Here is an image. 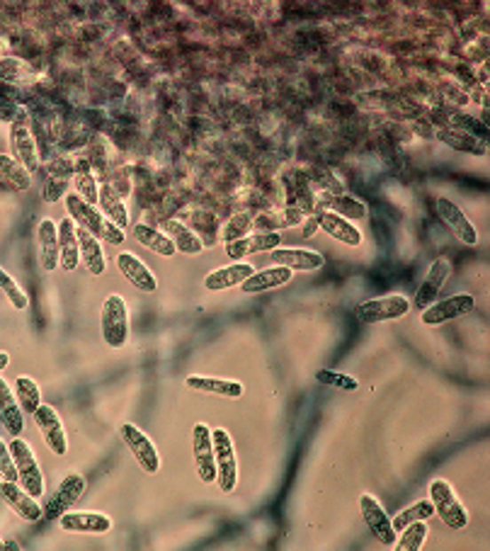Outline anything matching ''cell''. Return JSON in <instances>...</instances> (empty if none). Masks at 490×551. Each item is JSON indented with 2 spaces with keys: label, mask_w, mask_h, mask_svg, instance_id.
<instances>
[{
  "label": "cell",
  "mask_w": 490,
  "mask_h": 551,
  "mask_svg": "<svg viewBox=\"0 0 490 551\" xmlns=\"http://www.w3.org/2000/svg\"><path fill=\"white\" fill-rule=\"evenodd\" d=\"M66 212L73 219L75 226H81L88 233H92L98 240H105L109 246H122L127 240V231L119 229L117 224H112L109 219H105V214L98 209V204L85 202L83 197H78L75 193H68L64 197Z\"/></svg>",
  "instance_id": "obj_1"
},
{
  "label": "cell",
  "mask_w": 490,
  "mask_h": 551,
  "mask_svg": "<svg viewBox=\"0 0 490 551\" xmlns=\"http://www.w3.org/2000/svg\"><path fill=\"white\" fill-rule=\"evenodd\" d=\"M100 331H102V340H105L112 350H119L127 345L129 306L119 295H109L107 299L102 302Z\"/></svg>",
  "instance_id": "obj_2"
},
{
  "label": "cell",
  "mask_w": 490,
  "mask_h": 551,
  "mask_svg": "<svg viewBox=\"0 0 490 551\" xmlns=\"http://www.w3.org/2000/svg\"><path fill=\"white\" fill-rule=\"evenodd\" d=\"M211 440H214L218 491L221 493H233L238 486V457L236 447H233V437L224 428H217V430H211Z\"/></svg>",
  "instance_id": "obj_3"
},
{
  "label": "cell",
  "mask_w": 490,
  "mask_h": 551,
  "mask_svg": "<svg viewBox=\"0 0 490 551\" xmlns=\"http://www.w3.org/2000/svg\"><path fill=\"white\" fill-rule=\"evenodd\" d=\"M430 500L435 506V515L449 530H463L469 524V513L462 506V500L456 498L454 488L447 478H435L430 484Z\"/></svg>",
  "instance_id": "obj_4"
},
{
  "label": "cell",
  "mask_w": 490,
  "mask_h": 551,
  "mask_svg": "<svg viewBox=\"0 0 490 551\" xmlns=\"http://www.w3.org/2000/svg\"><path fill=\"white\" fill-rule=\"evenodd\" d=\"M10 452H12V461H15V468H18L20 486L25 488L29 496H44V474H42V467H39L29 442L22 440V437H12Z\"/></svg>",
  "instance_id": "obj_5"
},
{
  "label": "cell",
  "mask_w": 490,
  "mask_h": 551,
  "mask_svg": "<svg viewBox=\"0 0 490 551\" xmlns=\"http://www.w3.org/2000/svg\"><path fill=\"white\" fill-rule=\"evenodd\" d=\"M413 309L408 296L403 295H389V296H376V299H367L357 309H354V316L357 321L362 323H383V321H399L403 316H408V311Z\"/></svg>",
  "instance_id": "obj_6"
},
{
  "label": "cell",
  "mask_w": 490,
  "mask_h": 551,
  "mask_svg": "<svg viewBox=\"0 0 490 551\" xmlns=\"http://www.w3.org/2000/svg\"><path fill=\"white\" fill-rule=\"evenodd\" d=\"M119 435H122V440L129 447V452L134 454V460L141 467V471L151 474V476L161 471V454H158L151 437L141 428H137L134 423H124L119 428Z\"/></svg>",
  "instance_id": "obj_7"
},
{
  "label": "cell",
  "mask_w": 490,
  "mask_h": 551,
  "mask_svg": "<svg viewBox=\"0 0 490 551\" xmlns=\"http://www.w3.org/2000/svg\"><path fill=\"white\" fill-rule=\"evenodd\" d=\"M32 418H35L36 428L42 432V440L49 447V452L56 454V457L68 454V435H66L64 421H61V415L56 413L54 405L39 404V408L32 413Z\"/></svg>",
  "instance_id": "obj_8"
},
{
  "label": "cell",
  "mask_w": 490,
  "mask_h": 551,
  "mask_svg": "<svg viewBox=\"0 0 490 551\" xmlns=\"http://www.w3.org/2000/svg\"><path fill=\"white\" fill-rule=\"evenodd\" d=\"M360 513H362L364 523L369 527V532L374 534V539L383 547H389L393 549V544H396V530H393V524H391V517L389 513L383 510V506L379 503V498L372 496V493H362L360 496Z\"/></svg>",
  "instance_id": "obj_9"
},
{
  "label": "cell",
  "mask_w": 490,
  "mask_h": 551,
  "mask_svg": "<svg viewBox=\"0 0 490 551\" xmlns=\"http://www.w3.org/2000/svg\"><path fill=\"white\" fill-rule=\"evenodd\" d=\"M476 309V296L469 295V292H462V295L447 296L442 302L430 303L427 309H423V323L425 326H442L447 321H454V319H462V316H469Z\"/></svg>",
  "instance_id": "obj_10"
},
{
  "label": "cell",
  "mask_w": 490,
  "mask_h": 551,
  "mask_svg": "<svg viewBox=\"0 0 490 551\" xmlns=\"http://www.w3.org/2000/svg\"><path fill=\"white\" fill-rule=\"evenodd\" d=\"M192 452H194V471L202 484L217 481V461H214V440L211 428L207 423H197L192 428Z\"/></svg>",
  "instance_id": "obj_11"
},
{
  "label": "cell",
  "mask_w": 490,
  "mask_h": 551,
  "mask_svg": "<svg viewBox=\"0 0 490 551\" xmlns=\"http://www.w3.org/2000/svg\"><path fill=\"white\" fill-rule=\"evenodd\" d=\"M10 156L15 158L18 163L28 168L29 173H35L39 168V148H36L35 134L29 129V122L25 117H18L10 124Z\"/></svg>",
  "instance_id": "obj_12"
},
{
  "label": "cell",
  "mask_w": 490,
  "mask_h": 551,
  "mask_svg": "<svg viewBox=\"0 0 490 551\" xmlns=\"http://www.w3.org/2000/svg\"><path fill=\"white\" fill-rule=\"evenodd\" d=\"M449 277H452V260L449 257H435L432 265L427 267V275L423 279V285H420L413 306L418 311H423L430 303H435L439 299V295H442L445 285L449 282Z\"/></svg>",
  "instance_id": "obj_13"
},
{
  "label": "cell",
  "mask_w": 490,
  "mask_h": 551,
  "mask_svg": "<svg viewBox=\"0 0 490 551\" xmlns=\"http://www.w3.org/2000/svg\"><path fill=\"white\" fill-rule=\"evenodd\" d=\"M85 493V476L78 471H71L61 478V484L56 488V493L49 500V506L44 508L46 520H59L66 510H71Z\"/></svg>",
  "instance_id": "obj_14"
},
{
  "label": "cell",
  "mask_w": 490,
  "mask_h": 551,
  "mask_svg": "<svg viewBox=\"0 0 490 551\" xmlns=\"http://www.w3.org/2000/svg\"><path fill=\"white\" fill-rule=\"evenodd\" d=\"M0 498L8 503V508L15 515H20L22 520L28 523H39L44 517V508H39V500L35 496H29L25 488L20 486L18 481H8V478H0Z\"/></svg>",
  "instance_id": "obj_15"
},
{
  "label": "cell",
  "mask_w": 490,
  "mask_h": 551,
  "mask_svg": "<svg viewBox=\"0 0 490 551\" xmlns=\"http://www.w3.org/2000/svg\"><path fill=\"white\" fill-rule=\"evenodd\" d=\"M281 240L284 239L280 236V231H250L248 236L231 240L224 248L231 260H243L255 253H270L274 248H281Z\"/></svg>",
  "instance_id": "obj_16"
},
{
  "label": "cell",
  "mask_w": 490,
  "mask_h": 551,
  "mask_svg": "<svg viewBox=\"0 0 490 551\" xmlns=\"http://www.w3.org/2000/svg\"><path fill=\"white\" fill-rule=\"evenodd\" d=\"M437 214H439V219L445 224L447 229L454 233V239H459L462 243L466 246H476L478 243V231L476 226L471 224V219L463 214V209L459 204H454L452 200H447V197H439L437 200Z\"/></svg>",
  "instance_id": "obj_17"
},
{
  "label": "cell",
  "mask_w": 490,
  "mask_h": 551,
  "mask_svg": "<svg viewBox=\"0 0 490 551\" xmlns=\"http://www.w3.org/2000/svg\"><path fill=\"white\" fill-rule=\"evenodd\" d=\"M112 517L105 513H88V510H66L59 517V527L71 534H107L112 530Z\"/></svg>",
  "instance_id": "obj_18"
},
{
  "label": "cell",
  "mask_w": 490,
  "mask_h": 551,
  "mask_svg": "<svg viewBox=\"0 0 490 551\" xmlns=\"http://www.w3.org/2000/svg\"><path fill=\"white\" fill-rule=\"evenodd\" d=\"M117 270L129 285L137 287L138 292H144V295H154L155 289H158V277L151 272V267L146 265L144 260H138L134 253H129V250L117 256Z\"/></svg>",
  "instance_id": "obj_19"
},
{
  "label": "cell",
  "mask_w": 490,
  "mask_h": 551,
  "mask_svg": "<svg viewBox=\"0 0 490 551\" xmlns=\"http://www.w3.org/2000/svg\"><path fill=\"white\" fill-rule=\"evenodd\" d=\"M318 219V229L326 231L330 239H336L337 243H343V246H350V248H357V246H362V231L354 226L352 221L343 219V216H337L336 212H330V209H318L313 214Z\"/></svg>",
  "instance_id": "obj_20"
},
{
  "label": "cell",
  "mask_w": 490,
  "mask_h": 551,
  "mask_svg": "<svg viewBox=\"0 0 490 551\" xmlns=\"http://www.w3.org/2000/svg\"><path fill=\"white\" fill-rule=\"evenodd\" d=\"M273 265L289 267L291 272H313L326 265V257L309 248H274L270 250Z\"/></svg>",
  "instance_id": "obj_21"
},
{
  "label": "cell",
  "mask_w": 490,
  "mask_h": 551,
  "mask_svg": "<svg viewBox=\"0 0 490 551\" xmlns=\"http://www.w3.org/2000/svg\"><path fill=\"white\" fill-rule=\"evenodd\" d=\"M253 272L255 270L250 263H245V260H233L231 265L211 270L209 275L204 277V289H207V292H224V289H233V287L243 285L245 279L253 275Z\"/></svg>",
  "instance_id": "obj_22"
},
{
  "label": "cell",
  "mask_w": 490,
  "mask_h": 551,
  "mask_svg": "<svg viewBox=\"0 0 490 551\" xmlns=\"http://www.w3.org/2000/svg\"><path fill=\"white\" fill-rule=\"evenodd\" d=\"M291 277H294V272H291L289 267L270 265L248 277L243 285H241V292L243 295H265V292H273V289L289 285Z\"/></svg>",
  "instance_id": "obj_23"
},
{
  "label": "cell",
  "mask_w": 490,
  "mask_h": 551,
  "mask_svg": "<svg viewBox=\"0 0 490 551\" xmlns=\"http://www.w3.org/2000/svg\"><path fill=\"white\" fill-rule=\"evenodd\" d=\"M0 423L12 437H20L25 432V413L20 408L18 396L3 379V374H0Z\"/></svg>",
  "instance_id": "obj_24"
},
{
  "label": "cell",
  "mask_w": 490,
  "mask_h": 551,
  "mask_svg": "<svg viewBox=\"0 0 490 551\" xmlns=\"http://www.w3.org/2000/svg\"><path fill=\"white\" fill-rule=\"evenodd\" d=\"M81 265V246H78V226L73 219H64L59 224V267L64 272H73Z\"/></svg>",
  "instance_id": "obj_25"
},
{
  "label": "cell",
  "mask_w": 490,
  "mask_h": 551,
  "mask_svg": "<svg viewBox=\"0 0 490 551\" xmlns=\"http://www.w3.org/2000/svg\"><path fill=\"white\" fill-rule=\"evenodd\" d=\"M36 240H39V263L44 272H56L59 270V226L54 219H42L36 229Z\"/></svg>",
  "instance_id": "obj_26"
},
{
  "label": "cell",
  "mask_w": 490,
  "mask_h": 551,
  "mask_svg": "<svg viewBox=\"0 0 490 551\" xmlns=\"http://www.w3.org/2000/svg\"><path fill=\"white\" fill-rule=\"evenodd\" d=\"M163 233L173 240L175 250L182 256H202L204 253V240L200 239V233L190 229L187 224H182L180 219H165Z\"/></svg>",
  "instance_id": "obj_27"
},
{
  "label": "cell",
  "mask_w": 490,
  "mask_h": 551,
  "mask_svg": "<svg viewBox=\"0 0 490 551\" xmlns=\"http://www.w3.org/2000/svg\"><path fill=\"white\" fill-rule=\"evenodd\" d=\"M185 386L204 396H221V398H241L245 394V386L236 379H217V377H187Z\"/></svg>",
  "instance_id": "obj_28"
},
{
  "label": "cell",
  "mask_w": 490,
  "mask_h": 551,
  "mask_svg": "<svg viewBox=\"0 0 490 551\" xmlns=\"http://www.w3.org/2000/svg\"><path fill=\"white\" fill-rule=\"evenodd\" d=\"M78 246H81V263L92 277L105 275L107 270V260H105V250H102V240H98L92 233L78 226Z\"/></svg>",
  "instance_id": "obj_29"
},
{
  "label": "cell",
  "mask_w": 490,
  "mask_h": 551,
  "mask_svg": "<svg viewBox=\"0 0 490 551\" xmlns=\"http://www.w3.org/2000/svg\"><path fill=\"white\" fill-rule=\"evenodd\" d=\"M98 204H100V212L105 214V219L112 224H117L119 229L127 231L129 226V209L124 200L119 197V193L109 183L100 185V194H98Z\"/></svg>",
  "instance_id": "obj_30"
},
{
  "label": "cell",
  "mask_w": 490,
  "mask_h": 551,
  "mask_svg": "<svg viewBox=\"0 0 490 551\" xmlns=\"http://www.w3.org/2000/svg\"><path fill=\"white\" fill-rule=\"evenodd\" d=\"M437 138L447 144L454 151H462V153H471V156H483L488 151V144L481 141L478 137H473L463 129H437Z\"/></svg>",
  "instance_id": "obj_31"
},
{
  "label": "cell",
  "mask_w": 490,
  "mask_h": 551,
  "mask_svg": "<svg viewBox=\"0 0 490 551\" xmlns=\"http://www.w3.org/2000/svg\"><path fill=\"white\" fill-rule=\"evenodd\" d=\"M131 233H134V239H137L146 250H151V253H155V256L173 257L175 253H178L173 240L168 239L161 229H155V226H148V224H137V226L131 229Z\"/></svg>",
  "instance_id": "obj_32"
},
{
  "label": "cell",
  "mask_w": 490,
  "mask_h": 551,
  "mask_svg": "<svg viewBox=\"0 0 490 551\" xmlns=\"http://www.w3.org/2000/svg\"><path fill=\"white\" fill-rule=\"evenodd\" d=\"M306 221V214L301 209H280V212H263L253 216L255 231H280L291 229V226H301Z\"/></svg>",
  "instance_id": "obj_33"
},
{
  "label": "cell",
  "mask_w": 490,
  "mask_h": 551,
  "mask_svg": "<svg viewBox=\"0 0 490 551\" xmlns=\"http://www.w3.org/2000/svg\"><path fill=\"white\" fill-rule=\"evenodd\" d=\"M318 209H330V212H336L337 216H343V219H367V204L362 200H357L352 194H330L326 202H320Z\"/></svg>",
  "instance_id": "obj_34"
},
{
  "label": "cell",
  "mask_w": 490,
  "mask_h": 551,
  "mask_svg": "<svg viewBox=\"0 0 490 551\" xmlns=\"http://www.w3.org/2000/svg\"><path fill=\"white\" fill-rule=\"evenodd\" d=\"M0 183H5L12 190L25 193V190L32 187V173L22 163H18L12 156L0 153Z\"/></svg>",
  "instance_id": "obj_35"
},
{
  "label": "cell",
  "mask_w": 490,
  "mask_h": 551,
  "mask_svg": "<svg viewBox=\"0 0 490 551\" xmlns=\"http://www.w3.org/2000/svg\"><path fill=\"white\" fill-rule=\"evenodd\" d=\"M73 187H75V194L83 197L85 202L98 204L100 187H98V180H95V173H92V166L88 161H75V166H73Z\"/></svg>",
  "instance_id": "obj_36"
},
{
  "label": "cell",
  "mask_w": 490,
  "mask_h": 551,
  "mask_svg": "<svg viewBox=\"0 0 490 551\" xmlns=\"http://www.w3.org/2000/svg\"><path fill=\"white\" fill-rule=\"evenodd\" d=\"M430 517H435V506H432L430 498H425V500H418V503H413V506H408L406 510H400L396 517H391V524H393V530L399 534L400 530H406L408 524L427 523Z\"/></svg>",
  "instance_id": "obj_37"
},
{
  "label": "cell",
  "mask_w": 490,
  "mask_h": 551,
  "mask_svg": "<svg viewBox=\"0 0 490 551\" xmlns=\"http://www.w3.org/2000/svg\"><path fill=\"white\" fill-rule=\"evenodd\" d=\"M15 396H18L22 413L32 415L42 404V389H39L35 379L29 377H20L15 382Z\"/></svg>",
  "instance_id": "obj_38"
},
{
  "label": "cell",
  "mask_w": 490,
  "mask_h": 551,
  "mask_svg": "<svg viewBox=\"0 0 490 551\" xmlns=\"http://www.w3.org/2000/svg\"><path fill=\"white\" fill-rule=\"evenodd\" d=\"M427 532H430V527L427 523H413L408 524L406 530H400V537H396V544H393V549L396 551H420L423 549V544L427 539Z\"/></svg>",
  "instance_id": "obj_39"
},
{
  "label": "cell",
  "mask_w": 490,
  "mask_h": 551,
  "mask_svg": "<svg viewBox=\"0 0 490 551\" xmlns=\"http://www.w3.org/2000/svg\"><path fill=\"white\" fill-rule=\"evenodd\" d=\"M0 292L8 296V302L12 303L18 311H28L29 296L25 295V289L18 285V279L8 275V270H5V267H0Z\"/></svg>",
  "instance_id": "obj_40"
},
{
  "label": "cell",
  "mask_w": 490,
  "mask_h": 551,
  "mask_svg": "<svg viewBox=\"0 0 490 551\" xmlns=\"http://www.w3.org/2000/svg\"><path fill=\"white\" fill-rule=\"evenodd\" d=\"M316 379L320 384L333 386V389H340V391H357L360 389V382L350 374H340V372H333V369H318Z\"/></svg>",
  "instance_id": "obj_41"
},
{
  "label": "cell",
  "mask_w": 490,
  "mask_h": 551,
  "mask_svg": "<svg viewBox=\"0 0 490 551\" xmlns=\"http://www.w3.org/2000/svg\"><path fill=\"white\" fill-rule=\"evenodd\" d=\"M253 229V216L248 212H241L236 214L233 219L228 221L226 226H224V243H231V240H238L248 236Z\"/></svg>",
  "instance_id": "obj_42"
},
{
  "label": "cell",
  "mask_w": 490,
  "mask_h": 551,
  "mask_svg": "<svg viewBox=\"0 0 490 551\" xmlns=\"http://www.w3.org/2000/svg\"><path fill=\"white\" fill-rule=\"evenodd\" d=\"M0 478H8V481H18V468L12 461V452L10 445L0 440Z\"/></svg>",
  "instance_id": "obj_43"
},
{
  "label": "cell",
  "mask_w": 490,
  "mask_h": 551,
  "mask_svg": "<svg viewBox=\"0 0 490 551\" xmlns=\"http://www.w3.org/2000/svg\"><path fill=\"white\" fill-rule=\"evenodd\" d=\"M66 187H68V180L66 177H59L56 180L54 175H49V180H46L44 185V202L49 204H54L59 202V197H66Z\"/></svg>",
  "instance_id": "obj_44"
},
{
  "label": "cell",
  "mask_w": 490,
  "mask_h": 551,
  "mask_svg": "<svg viewBox=\"0 0 490 551\" xmlns=\"http://www.w3.org/2000/svg\"><path fill=\"white\" fill-rule=\"evenodd\" d=\"M28 66L20 59H0V78L3 81H18L20 74L25 71Z\"/></svg>",
  "instance_id": "obj_45"
},
{
  "label": "cell",
  "mask_w": 490,
  "mask_h": 551,
  "mask_svg": "<svg viewBox=\"0 0 490 551\" xmlns=\"http://www.w3.org/2000/svg\"><path fill=\"white\" fill-rule=\"evenodd\" d=\"M316 231H318V219L316 216H309V219L304 221V239H311Z\"/></svg>",
  "instance_id": "obj_46"
},
{
  "label": "cell",
  "mask_w": 490,
  "mask_h": 551,
  "mask_svg": "<svg viewBox=\"0 0 490 551\" xmlns=\"http://www.w3.org/2000/svg\"><path fill=\"white\" fill-rule=\"evenodd\" d=\"M8 365H10V352H5V350H0V374H3L5 369H8Z\"/></svg>",
  "instance_id": "obj_47"
},
{
  "label": "cell",
  "mask_w": 490,
  "mask_h": 551,
  "mask_svg": "<svg viewBox=\"0 0 490 551\" xmlns=\"http://www.w3.org/2000/svg\"><path fill=\"white\" fill-rule=\"evenodd\" d=\"M0 549H8V544H5V539H0Z\"/></svg>",
  "instance_id": "obj_48"
}]
</instances>
